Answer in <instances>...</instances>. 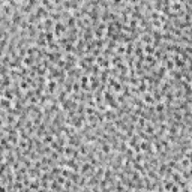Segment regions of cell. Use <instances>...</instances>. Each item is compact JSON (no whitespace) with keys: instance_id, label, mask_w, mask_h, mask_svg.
Instances as JSON below:
<instances>
[{"instance_id":"cell-1","label":"cell","mask_w":192,"mask_h":192,"mask_svg":"<svg viewBox=\"0 0 192 192\" xmlns=\"http://www.w3.org/2000/svg\"><path fill=\"white\" fill-rule=\"evenodd\" d=\"M42 23H44V32H53V29H54V21L51 20L50 17H48V18H44Z\"/></svg>"},{"instance_id":"cell-2","label":"cell","mask_w":192,"mask_h":192,"mask_svg":"<svg viewBox=\"0 0 192 192\" xmlns=\"http://www.w3.org/2000/svg\"><path fill=\"white\" fill-rule=\"evenodd\" d=\"M143 50H144L146 56H153V54H155V51H156V48L153 47V44H144Z\"/></svg>"}]
</instances>
